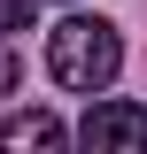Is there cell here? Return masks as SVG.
<instances>
[{
  "mask_svg": "<svg viewBox=\"0 0 147 154\" xmlns=\"http://www.w3.org/2000/svg\"><path fill=\"white\" fill-rule=\"evenodd\" d=\"M47 69H54V85H70V93H109L116 69H124V38H116V23H101V16L54 23V38H47Z\"/></svg>",
  "mask_w": 147,
  "mask_h": 154,
  "instance_id": "obj_1",
  "label": "cell"
},
{
  "mask_svg": "<svg viewBox=\"0 0 147 154\" xmlns=\"http://www.w3.org/2000/svg\"><path fill=\"white\" fill-rule=\"evenodd\" d=\"M77 139H85V146H147V108H132V100H93L85 123H77Z\"/></svg>",
  "mask_w": 147,
  "mask_h": 154,
  "instance_id": "obj_2",
  "label": "cell"
},
{
  "mask_svg": "<svg viewBox=\"0 0 147 154\" xmlns=\"http://www.w3.org/2000/svg\"><path fill=\"white\" fill-rule=\"evenodd\" d=\"M62 139H70V131H62L47 108H31V116H8V123H0V146H8V154H23V146H62Z\"/></svg>",
  "mask_w": 147,
  "mask_h": 154,
  "instance_id": "obj_3",
  "label": "cell"
},
{
  "mask_svg": "<svg viewBox=\"0 0 147 154\" xmlns=\"http://www.w3.org/2000/svg\"><path fill=\"white\" fill-rule=\"evenodd\" d=\"M16 23H31V0H0V31H16Z\"/></svg>",
  "mask_w": 147,
  "mask_h": 154,
  "instance_id": "obj_4",
  "label": "cell"
},
{
  "mask_svg": "<svg viewBox=\"0 0 147 154\" xmlns=\"http://www.w3.org/2000/svg\"><path fill=\"white\" fill-rule=\"evenodd\" d=\"M16 93V54H8V46H0V100Z\"/></svg>",
  "mask_w": 147,
  "mask_h": 154,
  "instance_id": "obj_5",
  "label": "cell"
}]
</instances>
